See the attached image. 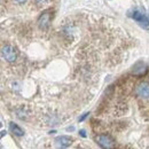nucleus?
Instances as JSON below:
<instances>
[{"label": "nucleus", "mask_w": 149, "mask_h": 149, "mask_svg": "<svg viewBox=\"0 0 149 149\" xmlns=\"http://www.w3.org/2000/svg\"><path fill=\"white\" fill-rule=\"evenodd\" d=\"M1 55L8 62H15L17 58V52H16L15 47H13L10 45H6L1 49Z\"/></svg>", "instance_id": "1"}, {"label": "nucleus", "mask_w": 149, "mask_h": 149, "mask_svg": "<svg viewBox=\"0 0 149 149\" xmlns=\"http://www.w3.org/2000/svg\"><path fill=\"white\" fill-rule=\"evenodd\" d=\"M132 19L134 21H136L139 23V25L143 29H149V15L148 14H143L140 10H134L133 14L131 15Z\"/></svg>", "instance_id": "2"}, {"label": "nucleus", "mask_w": 149, "mask_h": 149, "mask_svg": "<svg viewBox=\"0 0 149 149\" xmlns=\"http://www.w3.org/2000/svg\"><path fill=\"white\" fill-rule=\"evenodd\" d=\"M95 142L102 147V148H113L115 147V141L111 136L107 135V134H100L95 138Z\"/></svg>", "instance_id": "3"}, {"label": "nucleus", "mask_w": 149, "mask_h": 149, "mask_svg": "<svg viewBox=\"0 0 149 149\" xmlns=\"http://www.w3.org/2000/svg\"><path fill=\"white\" fill-rule=\"evenodd\" d=\"M51 19H52V12L51 10L42 12V14L38 19V26L41 30H46L51 24Z\"/></svg>", "instance_id": "4"}, {"label": "nucleus", "mask_w": 149, "mask_h": 149, "mask_svg": "<svg viewBox=\"0 0 149 149\" xmlns=\"http://www.w3.org/2000/svg\"><path fill=\"white\" fill-rule=\"evenodd\" d=\"M135 94L141 99H149V83L148 81H141L136 88Z\"/></svg>", "instance_id": "5"}, {"label": "nucleus", "mask_w": 149, "mask_h": 149, "mask_svg": "<svg viewBox=\"0 0 149 149\" xmlns=\"http://www.w3.org/2000/svg\"><path fill=\"white\" fill-rule=\"evenodd\" d=\"M147 71H148V67H147V64H146L143 61H139V62H136V63L133 65L131 72H132V74H134V76L141 77V76H143V74H147Z\"/></svg>", "instance_id": "6"}, {"label": "nucleus", "mask_w": 149, "mask_h": 149, "mask_svg": "<svg viewBox=\"0 0 149 149\" xmlns=\"http://www.w3.org/2000/svg\"><path fill=\"white\" fill-rule=\"evenodd\" d=\"M71 142H72L71 138H69L67 135H61V136L55 138V143L61 147H69L71 145Z\"/></svg>", "instance_id": "7"}, {"label": "nucleus", "mask_w": 149, "mask_h": 149, "mask_svg": "<svg viewBox=\"0 0 149 149\" xmlns=\"http://www.w3.org/2000/svg\"><path fill=\"white\" fill-rule=\"evenodd\" d=\"M9 129H10L13 134H15V135H17V136H23V135H24V131L22 130L17 124H15L14 122H10V123H9Z\"/></svg>", "instance_id": "8"}, {"label": "nucleus", "mask_w": 149, "mask_h": 149, "mask_svg": "<svg viewBox=\"0 0 149 149\" xmlns=\"http://www.w3.org/2000/svg\"><path fill=\"white\" fill-rule=\"evenodd\" d=\"M90 113L88 112H85V113H83L80 117H79V119H78V122H83V120H85L86 118H87V116H88Z\"/></svg>", "instance_id": "9"}, {"label": "nucleus", "mask_w": 149, "mask_h": 149, "mask_svg": "<svg viewBox=\"0 0 149 149\" xmlns=\"http://www.w3.org/2000/svg\"><path fill=\"white\" fill-rule=\"evenodd\" d=\"M79 135L81 138H86V131L85 130H79Z\"/></svg>", "instance_id": "10"}, {"label": "nucleus", "mask_w": 149, "mask_h": 149, "mask_svg": "<svg viewBox=\"0 0 149 149\" xmlns=\"http://www.w3.org/2000/svg\"><path fill=\"white\" fill-rule=\"evenodd\" d=\"M46 1H47V0H35V2L38 3V5H39V3H44V2H46Z\"/></svg>", "instance_id": "11"}, {"label": "nucleus", "mask_w": 149, "mask_h": 149, "mask_svg": "<svg viewBox=\"0 0 149 149\" xmlns=\"http://www.w3.org/2000/svg\"><path fill=\"white\" fill-rule=\"evenodd\" d=\"M15 1H16L17 3H24V2L26 1V0H15Z\"/></svg>", "instance_id": "12"}, {"label": "nucleus", "mask_w": 149, "mask_h": 149, "mask_svg": "<svg viewBox=\"0 0 149 149\" xmlns=\"http://www.w3.org/2000/svg\"><path fill=\"white\" fill-rule=\"evenodd\" d=\"M74 127H68V129H67V131H74Z\"/></svg>", "instance_id": "13"}, {"label": "nucleus", "mask_w": 149, "mask_h": 149, "mask_svg": "<svg viewBox=\"0 0 149 149\" xmlns=\"http://www.w3.org/2000/svg\"><path fill=\"white\" fill-rule=\"evenodd\" d=\"M5 134H6V132H5V131H1V136H3Z\"/></svg>", "instance_id": "14"}]
</instances>
